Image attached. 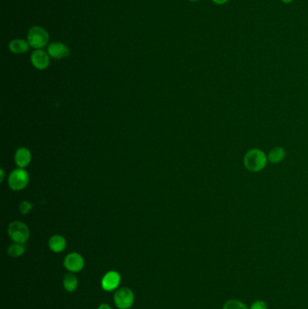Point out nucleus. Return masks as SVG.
Listing matches in <instances>:
<instances>
[{"label": "nucleus", "instance_id": "1", "mask_svg": "<svg viewBox=\"0 0 308 309\" xmlns=\"http://www.w3.org/2000/svg\"><path fill=\"white\" fill-rule=\"evenodd\" d=\"M267 157L262 150L258 148H252L248 150L244 156L245 167L250 172H259L267 166Z\"/></svg>", "mask_w": 308, "mask_h": 309}, {"label": "nucleus", "instance_id": "2", "mask_svg": "<svg viewBox=\"0 0 308 309\" xmlns=\"http://www.w3.org/2000/svg\"><path fill=\"white\" fill-rule=\"evenodd\" d=\"M49 33L46 28L40 26H35L29 29L28 33V42L29 46L34 49H43L49 43Z\"/></svg>", "mask_w": 308, "mask_h": 309}, {"label": "nucleus", "instance_id": "3", "mask_svg": "<svg viewBox=\"0 0 308 309\" xmlns=\"http://www.w3.org/2000/svg\"><path fill=\"white\" fill-rule=\"evenodd\" d=\"M8 233L10 239L14 242L25 244L30 237V231L28 225L23 222L15 221L11 222L8 229Z\"/></svg>", "mask_w": 308, "mask_h": 309}, {"label": "nucleus", "instance_id": "4", "mask_svg": "<svg viewBox=\"0 0 308 309\" xmlns=\"http://www.w3.org/2000/svg\"><path fill=\"white\" fill-rule=\"evenodd\" d=\"M113 301L119 309H129L132 307L135 301L133 290L128 286L119 287L114 293Z\"/></svg>", "mask_w": 308, "mask_h": 309}, {"label": "nucleus", "instance_id": "5", "mask_svg": "<svg viewBox=\"0 0 308 309\" xmlns=\"http://www.w3.org/2000/svg\"><path fill=\"white\" fill-rule=\"evenodd\" d=\"M29 175L24 168H17L11 172L9 177L10 187L14 191H21L28 186Z\"/></svg>", "mask_w": 308, "mask_h": 309}, {"label": "nucleus", "instance_id": "6", "mask_svg": "<svg viewBox=\"0 0 308 309\" xmlns=\"http://www.w3.org/2000/svg\"><path fill=\"white\" fill-rule=\"evenodd\" d=\"M84 265V258L78 252L67 254L64 259V267L68 270V272H80L83 270Z\"/></svg>", "mask_w": 308, "mask_h": 309}, {"label": "nucleus", "instance_id": "7", "mask_svg": "<svg viewBox=\"0 0 308 309\" xmlns=\"http://www.w3.org/2000/svg\"><path fill=\"white\" fill-rule=\"evenodd\" d=\"M121 276L116 270H110L104 274L101 278V288L107 292L116 291L120 285Z\"/></svg>", "mask_w": 308, "mask_h": 309}, {"label": "nucleus", "instance_id": "8", "mask_svg": "<svg viewBox=\"0 0 308 309\" xmlns=\"http://www.w3.org/2000/svg\"><path fill=\"white\" fill-rule=\"evenodd\" d=\"M47 53L54 59H65L71 54L69 47L61 42H53L48 46Z\"/></svg>", "mask_w": 308, "mask_h": 309}, {"label": "nucleus", "instance_id": "9", "mask_svg": "<svg viewBox=\"0 0 308 309\" xmlns=\"http://www.w3.org/2000/svg\"><path fill=\"white\" fill-rule=\"evenodd\" d=\"M31 63L37 70H46L50 65V56L43 49H37L31 55Z\"/></svg>", "mask_w": 308, "mask_h": 309}, {"label": "nucleus", "instance_id": "10", "mask_svg": "<svg viewBox=\"0 0 308 309\" xmlns=\"http://www.w3.org/2000/svg\"><path fill=\"white\" fill-rule=\"evenodd\" d=\"M32 160V155L27 148H19L15 154V162L19 168H26Z\"/></svg>", "mask_w": 308, "mask_h": 309}, {"label": "nucleus", "instance_id": "11", "mask_svg": "<svg viewBox=\"0 0 308 309\" xmlns=\"http://www.w3.org/2000/svg\"><path fill=\"white\" fill-rule=\"evenodd\" d=\"M66 245H67V241L65 240V237L59 235V234L52 236L48 241L49 249L55 253L63 252L66 248Z\"/></svg>", "mask_w": 308, "mask_h": 309}, {"label": "nucleus", "instance_id": "12", "mask_svg": "<svg viewBox=\"0 0 308 309\" xmlns=\"http://www.w3.org/2000/svg\"><path fill=\"white\" fill-rule=\"evenodd\" d=\"M29 44L28 40H24V39H13L12 41L10 42L9 44V48L10 52H12L13 54L16 55H21L25 54L29 50Z\"/></svg>", "mask_w": 308, "mask_h": 309}, {"label": "nucleus", "instance_id": "13", "mask_svg": "<svg viewBox=\"0 0 308 309\" xmlns=\"http://www.w3.org/2000/svg\"><path fill=\"white\" fill-rule=\"evenodd\" d=\"M78 277L73 272H67L63 277V286L67 292H74L78 287Z\"/></svg>", "mask_w": 308, "mask_h": 309}, {"label": "nucleus", "instance_id": "14", "mask_svg": "<svg viewBox=\"0 0 308 309\" xmlns=\"http://www.w3.org/2000/svg\"><path fill=\"white\" fill-rule=\"evenodd\" d=\"M285 157V150L281 147H276L272 149L270 152L268 153L267 159L272 164H278L280 163Z\"/></svg>", "mask_w": 308, "mask_h": 309}, {"label": "nucleus", "instance_id": "15", "mask_svg": "<svg viewBox=\"0 0 308 309\" xmlns=\"http://www.w3.org/2000/svg\"><path fill=\"white\" fill-rule=\"evenodd\" d=\"M26 252V247L25 244L14 242L13 244L10 245L8 249V254L12 258H19L21 257Z\"/></svg>", "mask_w": 308, "mask_h": 309}, {"label": "nucleus", "instance_id": "16", "mask_svg": "<svg viewBox=\"0 0 308 309\" xmlns=\"http://www.w3.org/2000/svg\"><path fill=\"white\" fill-rule=\"evenodd\" d=\"M222 309H249V307L240 300L229 299L224 303Z\"/></svg>", "mask_w": 308, "mask_h": 309}, {"label": "nucleus", "instance_id": "17", "mask_svg": "<svg viewBox=\"0 0 308 309\" xmlns=\"http://www.w3.org/2000/svg\"><path fill=\"white\" fill-rule=\"evenodd\" d=\"M32 209V203H30L28 201H24L19 205V212L21 214H28V212H31Z\"/></svg>", "mask_w": 308, "mask_h": 309}, {"label": "nucleus", "instance_id": "18", "mask_svg": "<svg viewBox=\"0 0 308 309\" xmlns=\"http://www.w3.org/2000/svg\"><path fill=\"white\" fill-rule=\"evenodd\" d=\"M249 309H268L267 304L265 301L263 300H256L254 301L252 304H250Z\"/></svg>", "mask_w": 308, "mask_h": 309}, {"label": "nucleus", "instance_id": "19", "mask_svg": "<svg viewBox=\"0 0 308 309\" xmlns=\"http://www.w3.org/2000/svg\"><path fill=\"white\" fill-rule=\"evenodd\" d=\"M230 0H212V3L217 6H223L227 4Z\"/></svg>", "mask_w": 308, "mask_h": 309}, {"label": "nucleus", "instance_id": "20", "mask_svg": "<svg viewBox=\"0 0 308 309\" xmlns=\"http://www.w3.org/2000/svg\"><path fill=\"white\" fill-rule=\"evenodd\" d=\"M97 309H112L111 308V305L110 304H106V303H102V304H100L99 306H98V308Z\"/></svg>", "mask_w": 308, "mask_h": 309}, {"label": "nucleus", "instance_id": "21", "mask_svg": "<svg viewBox=\"0 0 308 309\" xmlns=\"http://www.w3.org/2000/svg\"><path fill=\"white\" fill-rule=\"evenodd\" d=\"M0 173H1V175H0V181L3 182V181H4V178H5V171H4L3 168H1Z\"/></svg>", "mask_w": 308, "mask_h": 309}, {"label": "nucleus", "instance_id": "22", "mask_svg": "<svg viewBox=\"0 0 308 309\" xmlns=\"http://www.w3.org/2000/svg\"><path fill=\"white\" fill-rule=\"evenodd\" d=\"M281 2L283 3V4H285V5H289L291 4L294 0H280Z\"/></svg>", "mask_w": 308, "mask_h": 309}, {"label": "nucleus", "instance_id": "23", "mask_svg": "<svg viewBox=\"0 0 308 309\" xmlns=\"http://www.w3.org/2000/svg\"><path fill=\"white\" fill-rule=\"evenodd\" d=\"M190 2H199V1H201V0H188Z\"/></svg>", "mask_w": 308, "mask_h": 309}]
</instances>
